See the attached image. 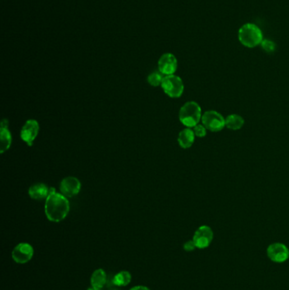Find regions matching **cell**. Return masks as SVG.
<instances>
[{
    "mask_svg": "<svg viewBox=\"0 0 289 290\" xmlns=\"http://www.w3.org/2000/svg\"><path fill=\"white\" fill-rule=\"evenodd\" d=\"M44 210L46 217L50 222H60L67 217L70 212V203L66 196L56 193V190L51 188L49 195L46 199Z\"/></svg>",
    "mask_w": 289,
    "mask_h": 290,
    "instance_id": "1",
    "label": "cell"
},
{
    "mask_svg": "<svg viewBox=\"0 0 289 290\" xmlns=\"http://www.w3.org/2000/svg\"><path fill=\"white\" fill-rule=\"evenodd\" d=\"M238 38L246 48H253L260 45L264 39L261 29L254 23H246L239 28Z\"/></svg>",
    "mask_w": 289,
    "mask_h": 290,
    "instance_id": "2",
    "label": "cell"
},
{
    "mask_svg": "<svg viewBox=\"0 0 289 290\" xmlns=\"http://www.w3.org/2000/svg\"><path fill=\"white\" fill-rule=\"evenodd\" d=\"M202 109L199 103L189 101L181 106L179 111V120L189 128H194L201 121Z\"/></svg>",
    "mask_w": 289,
    "mask_h": 290,
    "instance_id": "3",
    "label": "cell"
},
{
    "mask_svg": "<svg viewBox=\"0 0 289 290\" xmlns=\"http://www.w3.org/2000/svg\"><path fill=\"white\" fill-rule=\"evenodd\" d=\"M202 124L207 130L217 133L226 127V118L217 111H205L201 119Z\"/></svg>",
    "mask_w": 289,
    "mask_h": 290,
    "instance_id": "4",
    "label": "cell"
},
{
    "mask_svg": "<svg viewBox=\"0 0 289 290\" xmlns=\"http://www.w3.org/2000/svg\"><path fill=\"white\" fill-rule=\"evenodd\" d=\"M161 88L164 92L171 98H179L183 94V82L181 77L176 75L165 76L161 84Z\"/></svg>",
    "mask_w": 289,
    "mask_h": 290,
    "instance_id": "5",
    "label": "cell"
},
{
    "mask_svg": "<svg viewBox=\"0 0 289 290\" xmlns=\"http://www.w3.org/2000/svg\"><path fill=\"white\" fill-rule=\"evenodd\" d=\"M214 239L213 230L206 225L199 227L194 232L193 241L198 249H205L209 247Z\"/></svg>",
    "mask_w": 289,
    "mask_h": 290,
    "instance_id": "6",
    "label": "cell"
},
{
    "mask_svg": "<svg viewBox=\"0 0 289 290\" xmlns=\"http://www.w3.org/2000/svg\"><path fill=\"white\" fill-rule=\"evenodd\" d=\"M34 250L30 244L20 243L12 251V259L18 264H25L33 259Z\"/></svg>",
    "mask_w": 289,
    "mask_h": 290,
    "instance_id": "7",
    "label": "cell"
},
{
    "mask_svg": "<svg viewBox=\"0 0 289 290\" xmlns=\"http://www.w3.org/2000/svg\"><path fill=\"white\" fill-rule=\"evenodd\" d=\"M267 256L276 263L285 262L289 258L288 248L282 243H274L267 248Z\"/></svg>",
    "mask_w": 289,
    "mask_h": 290,
    "instance_id": "8",
    "label": "cell"
},
{
    "mask_svg": "<svg viewBox=\"0 0 289 290\" xmlns=\"http://www.w3.org/2000/svg\"><path fill=\"white\" fill-rule=\"evenodd\" d=\"M178 62L173 54L166 53L161 56L158 61L159 71L166 76L174 75L177 70Z\"/></svg>",
    "mask_w": 289,
    "mask_h": 290,
    "instance_id": "9",
    "label": "cell"
},
{
    "mask_svg": "<svg viewBox=\"0 0 289 290\" xmlns=\"http://www.w3.org/2000/svg\"><path fill=\"white\" fill-rule=\"evenodd\" d=\"M39 131V124L36 120H28L25 121L24 126L20 130V138L23 141L28 144V146H32L33 142L38 136Z\"/></svg>",
    "mask_w": 289,
    "mask_h": 290,
    "instance_id": "10",
    "label": "cell"
},
{
    "mask_svg": "<svg viewBox=\"0 0 289 290\" xmlns=\"http://www.w3.org/2000/svg\"><path fill=\"white\" fill-rule=\"evenodd\" d=\"M82 184L80 181L74 177L64 178L61 182V192L66 198L75 196L80 192Z\"/></svg>",
    "mask_w": 289,
    "mask_h": 290,
    "instance_id": "11",
    "label": "cell"
},
{
    "mask_svg": "<svg viewBox=\"0 0 289 290\" xmlns=\"http://www.w3.org/2000/svg\"><path fill=\"white\" fill-rule=\"evenodd\" d=\"M9 121L6 119H3L1 121V127H0V141H1V154H4L6 150L10 149L11 145V134L8 127Z\"/></svg>",
    "mask_w": 289,
    "mask_h": 290,
    "instance_id": "12",
    "label": "cell"
},
{
    "mask_svg": "<svg viewBox=\"0 0 289 290\" xmlns=\"http://www.w3.org/2000/svg\"><path fill=\"white\" fill-rule=\"evenodd\" d=\"M195 137L196 136L194 134V130H192L189 127L183 129L182 131H180L178 139H177L179 145L182 149L191 148L192 145L194 144V141H195Z\"/></svg>",
    "mask_w": 289,
    "mask_h": 290,
    "instance_id": "13",
    "label": "cell"
},
{
    "mask_svg": "<svg viewBox=\"0 0 289 290\" xmlns=\"http://www.w3.org/2000/svg\"><path fill=\"white\" fill-rule=\"evenodd\" d=\"M28 194L32 199L37 200L47 199L49 195V189L44 183H36L31 186L28 190Z\"/></svg>",
    "mask_w": 289,
    "mask_h": 290,
    "instance_id": "14",
    "label": "cell"
},
{
    "mask_svg": "<svg viewBox=\"0 0 289 290\" xmlns=\"http://www.w3.org/2000/svg\"><path fill=\"white\" fill-rule=\"evenodd\" d=\"M244 119L238 114H231L226 117V127L229 130L238 131L244 126Z\"/></svg>",
    "mask_w": 289,
    "mask_h": 290,
    "instance_id": "15",
    "label": "cell"
},
{
    "mask_svg": "<svg viewBox=\"0 0 289 290\" xmlns=\"http://www.w3.org/2000/svg\"><path fill=\"white\" fill-rule=\"evenodd\" d=\"M107 282V274L103 269H97L91 276V284L94 288H102Z\"/></svg>",
    "mask_w": 289,
    "mask_h": 290,
    "instance_id": "16",
    "label": "cell"
},
{
    "mask_svg": "<svg viewBox=\"0 0 289 290\" xmlns=\"http://www.w3.org/2000/svg\"><path fill=\"white\" fill-rule=\"evenodd\" d=\"M132 275L131 273L127 271H121L120 273H117L113 278L114 284L119 287H125L131 283Z\"/></svg>",
    "mask_w": 289,
    "mask_h": 290,
    "instance_id": "17",
    "label": "cell"
},
{
    "mask_svg": "<svg viewBox=\"0 0 289 290\" xmlns=\"http://www.w3.org/2000/svg\"><path fill=\"white\" fill-rule=\"evenodd\" d=\"M164 77L165 76H163V74L161 71H154L148 76V83L151 86H161Z\"/></svg>",
    "mask_w": 289,
    "mask_h": 290,
    "instance_id": "18",
    "label": "cell"
},
{
    "mask_svg": "<svg viewBox=\"0 0 289 290\" xmlns=\"http://www.w3.org/2000/svg\"><path fill=\"white\" fill-rule=\"evenodd\" d=\"M262 49L268 54L274 53L276 49H277V44L275 42L271 40V39H263L262 43H260Z\"/></svg>",
    "mask_w": 289,
    "mask_h": 290,
    "instance_id": "19",
    "label": "cell"
},
{
    "mask_svg": "<svg viewBox=\"0 0 289 290\" xmlns=\"http://www.w3.org/2000/svg\"><path fill=\"white\" fill-rule=\"evenodd\" d=\"M193 130H194L195 136L198 137V138H204V137L206 136L207 129L203 124H198L197 126H194Z\"/></svg>",
    "mask_w": 289,
    "mask_h": 290,
    "instance_id": "20",
    "label": "cell"
},
{
    "mask_svg": "<svg viewBox=\"0 0 289 290\" xmlns=\"http://www.w3.org/2000/svg\"><path fill=\"white\" fill-rule=\"evenodd\" d=\"M196 245L194 244L193 240H189L188 242L185 243L183 245L184 250L188 251V252H191V251H194L195 249H196Z\"/></svg>",
    "mask_w": 289,
    "mask_h": 290,
    "instance_id": "21",
    "label": "cell"
},
{
    "mask_svg": "<svg viewBox=\"0 0 289 290\" xmlns=\"http://www.w3.org/2000/svg\"><path fill=\"white\" fill-rule=\"evenodd\" d=\"M130 290H150L148 287H145V286H136V287H134V288H132Z\"/></svg>",
    "mask_w": 289,
    "mask_h": 290,
    "instance_id": "22",
    "label": "cell"
},
{
    "mask_svg": "<svg viewBox=\"0 0 289 290\" xmlns=\"http://www.w3.org/2000/svg\"><path fill=\"white\" fill-rule=\"evenodd\" d=\"M88 290H100V288H94V287H91Z\"/></svg>",
    "mask_w": 289,
    "mask_h": 290,
    "instance_id": "23",
    "label": "cell"
},
{
    "mask_svg": "<svg viewBox=\"0 0 289 290\" xmlns=\"http://www.w3.org/2000/svg\"><path fill=\"white\" fill-rule=\"evenodd\" d=\"M113 290H118V289H113Z\"/></svg>",
    "mask_w": 289,
    "mask_h": 290,
    "instance_id": "24",
    "label": "cell"
}]
</instances>
